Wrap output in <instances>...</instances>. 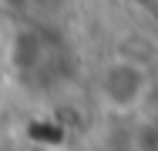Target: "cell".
I'll use <instances>...</instances> for the list:
<instances>
[{"mask_svg":"<svg viewBox=\"0 0 158 151\" xmlns=\"http://www.w3.org/2000/svg\"><path fill=\"white\" fill-rule=\"evenodd\" d=\"M10 60L17 67V77L31 88H51L67 77V44L51 27H24L14 37Z\"/></svg>","mask_w":158,"mask_h":151,"instance_id":"obj_1","label":"cell"},{"mask_svg":"<svg viewBox=\"0 0 158 151\" xmlns=\"http://www.w3.org/2000/svg\"><path fill=\"white\" fill-rule=\"evenodd\" d=\"M148 91V74L138 67V64H128L118 60L104 71V81H101V94L111 108H131L145 97Z\"/></svg>","mask_w":158,"mask_h":151,"instance_id":"obj_2","label":"cell"}]
</instances>
